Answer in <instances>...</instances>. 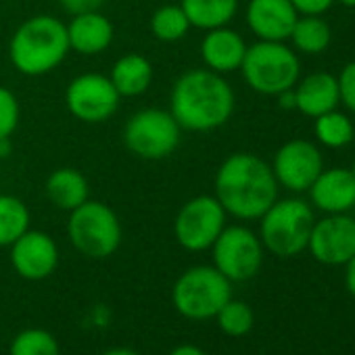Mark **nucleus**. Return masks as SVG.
Wrapping results in <instances>:
<instances>
[{
    "mask_svg": "<svg viewBox=\"0 0 355 355\" xmlns=\"http://www.w3.org/2000/svg\"><path fill=\"white\" fill-rule=\"evenodd\" d=\"M216 199L236 220H259L278 199L272 165L253 153H234L216 173Z\"/></svg>",
    "mask_w": 355,
    "mask_h": 355,
    "instance_id": "1",
    "label": "nucleus"
},
{
    "mask_svg": "<svg viewBox=\"0 0 355 355\" xmlns=\"http://www.w3.org/2000/svg\"><path fill=\"white\" fill-rule=\"evenodd\" d=\"M234 105L232 86L211 69H189L175 80L169 94V113L189 132L222 128L232 117Z\"/></svg>",
    "mask_w": 355,
    "mask_h": 355,
    "instance_id": "2",
    "label": "nucleus"
},
{
    "mask_svg": "<svg viewBox=\"0 0 355 355\" xmlns=\"http://www.w3.org/2000/svg\"><path fill=\"white\" fill-rule=\"evenodd\" d=\"M67 53V26L51 15L26 19L9 42L11 63L24 76L51 73L63 63Z\"/></svg>",
    "mask_w": 355,
    "mask_h": 355,
    "instance_id": "3",
    "label": "nucleus"
},
{
    "mask_svg": "<svg viewBox=\"0 0 355 355\" xmlns=\"http://www.w3.org/2000/svg\"><path fill=\"white\" fill-rule=\"evenodd\" d=\"M241 71L251 90L278 96L295 88L301 78V63L297 53L284 42L257 40L253 46H247Z\"/></svg>",
    "mask_w": 355,
    "mask_h": 355,
    "instance_id": "4",
    "label": "nucleus"
},
{
    "mask_svg": "<svg viewBox=\"0 0 355 355\" xmlns=\"http://www.w3.org/2000/svg\"><path fill=\"white\" fill-rule=\"evenodd\" d=\"M313 222V209L303 199H276L259 218V241L276 257H295L307 249Z\"/></svg>",
    "mask_w": 355,
    "mask_h": 355,
    "instance_id": "5",
    "label": "nucleus"
},
{
    "mask_svg": "<svg viewBox=\"0 0 355 355\" xmlns=\"http://www.w3.org/2000/svg\"><path fill=\"white\" fill-rule=\"evenodd\" d=\"M232 299V282L216 266H195L175 280L171 301L189 320H211Z\"/></svg>",
    "mask_w": 355,
    "mask_h": 355,
    "instance_id": "6",
    "label": "nucleus"
},
{
    "mask_svg": "<svg viewBox=\"0 0 355 355\" xmlns=\"http://www.w3.org/2000/svg\"><path fill=\"white\" fill-rule=\"evenodd\" d=\"M67 234L71 245L92 259H105L121 245V224L115 211L109 205L90 199L69 211Z\"/></svg>",
    "mask_w": 355,
    "mask_h": 355,
    "instance_id": "7",
    "label": "nucleus"
},
{
    "mask_svg": "<svg viewBox=\"0 0 355 355\" xmlns=\"http://www.w3.org/2000/svg\"><path fill=\"white\" fill-rule=\"evenodd\" d=\"M180 132L182 128L169 111L142 109L128 119L123 128V144L140 159H165L180 144Z\"/></svg>",
    "mask_w": 355,
    "mask_h": 355,
    "instance_id": "8",
    "label": "nucleus"
},
{
    "mask_svg": "<svg viewBox=\"0 0 355 355\" xmlns=\"http://www.w3.org/2000/svg\"><path fill=\"white\" fill-rule=\"evenodd\" d=\"M214 266L230 280L245 282L263 266V245L247 226H226L211 245Z\"/></svg>",
    "mask_w": 355,
    "mask_h": 355,
    "instance_id": "9",
    "label": "nucleus"
},
{
    "mask_svg": "<svg viewBox=\"0 0 355 355\" xmlns=\"http://www.w3.org/2000/svg\"><path fill=\"white\" fill-rule=\"evenodd\" d=\"M226 211L220 201L211 195L191 199L178 211L173 222L175 241L187 251L199 253L211 249L216 239L226 228Z\"/></svg>",
    "mask_w": 355,
    "mask_h": 355,
    "instance_id": "10",
    "label": "nucleus"
},
{
    "mask_svg": "<svg viewBox=\"0 0 355 355\" xmlns=\"http://www.w3.org/2000/svg\"><path fill=\"white\" fill-rule=\"evenodd\" d=\"M119 92L107 76L82 73L71 80L65 92L69 113L84 123H103L119 107Z\"/></svg>",
    "mask_w": 355,
    "mask_h": 355,
    "instance_id": "11",
    "label": "nucleus"
},
{
    "mask_svg": "<svg viewBox=\"0 0 355 355\" xmlns=\"http://www.w3.org/2000/svg\"><path fill=\"white\" fill-rule=\"evenodd\" d=\"M324 169V157L311 140L295 138L284 142L272 161L278 187L291 193H305Z\"/></svg>",
    "mask_w": 355,
    "mask_h": 355,
    "instance_id": "12",
    "label": "nucleus"
},
{
    "mask_svg": "<svg viewBox=\"0 0 355 355\" xmlns=\"http://www.w3.org/2000/svg\"><path fill=\"white\" fill-rule=\"evenodd\" d=\"M307 251L322 266H345L355 255V218L328 214L313 222Z\"/></svg>",
    "mask_w": 355,
    "mask_h": 355,
    "instance_id": "13",
    "label": "nucleus"
},
{
    "mask_svg": "<svg viewBox=\"0 0 355 355\" xmlns=\"http://www.w3.org/2000/svg\"><path fill=\"white\" fill-rule=\"evenodd\" d=\"M11 266L26 280H44L59 266V247L46 232L28 230L11 245Z\"/></svg>",
    "mask_w": 355,
    "mask_h": 355,
    "instance_id": "14",
    "label": "nucleus"
},
{
    "mask_svg": "<svg viewBox=\"0 0 355 355\" xmlns=\"http://www.w3.org/2000/svg\"><path fill=\"white\" fill-rule=\"evenodd\" d=\"M247 26L259 38L268 42H284L299 19L291 0H249Z\"/></svg>",
    "mask_w": 355,
    "mask_h": 355,
    "instance_id": "15",
    "label": "nucleus"
},
{
    "mask_svg": "<svg viewBox=\"0 0 355 355\" xmlns=\"http://www.w3.org/2000/svg\"><path fill=\"white\" fill-rule=\"evenodd\" d=\"M311 205L328 214H349L355 207V175L349 167H324L309 187Z\"/></svg>",
    "mask_w": 355,
    "mask_h": 355,
    "instance_id": "16",
    "label": "nucleus"
},
{
    "mask_svg": "<svg viewBox=\"0 0 355 355\" xmlns=\"http://www.w3.org/2000/svg\"><path fill=\"white\" fill-rule=\"evenodd\" d=\"M245 53H247L245 38L239 32L230 30L228 26L209 30L201 42V57L205 67L222 76L241 69Z\"/></svg>",
    "mask_w": 355,
    "mask_h": 355,
    "instance_id": "17",
    "label": "nucleus"
},
{
    "mask_svg": "<svg viewBox=\"0 0 355 355\" xmlns=\"http://www.w3.org/2000/svg\"><path fill=\"white\" fill-rule=\"evenodd\" d=\"M295 103L297 111L305 117H320L340 105L336 76L326 71H315L305 76L295 84Z\"/></svg>",
    "mask_w": 355,
    "mask_h": 355,
    "instance_id": "18",
    "label": "nucleus"
},
{
    "mask_svg": "<svg viewBox=\"0 0 355 355\" xmlns=\"http://www.w3.org/2000/svg\"><path fill=\"white\" fill-rule=\"evenodd\" d=\"M67 38H69V51L92 57L111 46L113 26L98 11L80 13V15H73V19L69 21Z\"/></svg>",
    "mask_w": 355,
    "mask_h": 355,
    "instance_id": "19",
    "label": "nucleus"
},
{
    "mask_svg": "<svg viewBox=\"0 0 355 355\" xmlns=\"http://www.w3.org/2000/svg\"><path fill=\"white\" fill-rule=\"evenodd\" d=\"M88 180L86 175L73 167H59L46 180V197L53 205L65 211H73L88 201Z\"/></svg>",
    "mask_w": 355,
    "mask_h": 355,
    "instance_id": "20",
    "label": "nucleus"
},
{
    "mask_svg": "<svg viewBox=\"0 0 355 355\" xmlns=\"http://www.w3.org/2000/svg\"><path fill=\"white\" fill-rule=\"evenodd\" d=\"M109 80L119 96H138L146 92L153 82V65L146 57L130 53L115 61Z\"/></svg>",
    "mask_w": 355,
    "mask_h": 355,
    "instance_id": "21",
    "label": "nucleus"
},
{
    "mask_svg": "<svg viewBox=\"0 0 355 355\" xmlns=\"http://www.w3.org/2000/svg\"><path fill=\"white\" fill-rule=\"evenodd\" d=\"M191 28L216 30L228 26L239 11V0H182L180 3Z\"/></svg>",
    "mask_w": 355,
    "mask_h": 355,
    "instance_id": "22",
    "label": "nucleus"
},
{
    "mask_svg": "<svg viewBox=\"0 0 355 355\" xmlns=\"http://www.w3.org/2000/svg\"><path fill=\"white\" fill-rule=\"evenodd\" d=\"M288 40L303 55H322L330 46L332 30L322 15H299Z\"/></svg>",
    "mask_w": 355,
    "mask_h": 355,
    "instance_id": "23",
    "label": "nucleus"
},
{
    "mask_svg": "<svg viewBox=\"0 0 355 355\" xmlns=\"http://www.w3.org/2000/svg\"><path fill=\"white\" fill-rule=\"evenodd\" d=\"M313 132L318 142L326 148H343L355 140V123L336 109L315 117Z\"/></svg>",
    "mask_w": 355,
    "mask_h": 355,
    "instance_id": "24",
    "label": "nucleus"
},
{
    "mask_svg": "<svg viewBox=\"0 0 355 355\" xmlns=\"http://www.w3.org/2000/svg\"><path fill=\"white\" fill-rule=\"evenodd\" d=\"M30 230V211L13 195H0V247H11Z\"/></svg>",
    "mask_w": 355,
    "mask_h": 355,
    "instance_id": "25",
    "label": "nucleus"
},
{
    "mask_svg": "<svg viewBox=\"0 0 355 355\" xmlns=\"http://www.w3.org/2000/svg\"><path fill=\"white\" fill-rule=\"evenodd\" d=\"M150 30L153 36L161 42H178L189 34L191 24L180 5H165L153 13Z\"/></svg>",
    "mask_w": 355,
    "mask_h": 355,
    "instance_id": "26",
    "label": "nucleus"
},
{
    "mask_svg": "<svg viewBox=\"0 0 355 355\" xmlns=\"http://www.w3.org/2000/svg\"><path fill=\"white\" fill-rule=\"evenodd\" d=\"M11 355H61L57 338L44 328L21 330L9 349Z\"/></svg>",
    "mask_w": 355,
    "mask_h": 355,
    "instance_id": "27",
    "label": "nucleus"
},
{
    "mask_svg": "<svg viewBox=\"0 0 355 355\" xmlns=\"http://www.w3.org/2000/svg\"><path fill=\"white\" fill-rule=\"evenodd\" d=\"M218 320V326L224 334L228 336H245L253 330V324H255V315H253V309L251 305H247L245 301H234L230 299L216 315Z\"/></svg>",
    "mask_w": 355,
    "mask_h": 355,
    "instance_id": "28",
    "label": "nucleus"
},
{
    "mask_svg": "<svg viewBox=\"0 0 355 355\" xmlns=\"http://www.w3.org/2000/svg\"><path fill=\"white\" fill-rule=\"evenodd\" d=\"M19 125V103L9 88L0 86V138H11Z\"/></svg>",
    "mask_w": 355,
    "mask_h": 355,
    "instance_id": "29",
    "label": "nucleus"
},
{
    "mask_svg": "<svg viewBox=\"0 0 355 355\" xmlns=\"http://www.w3.org/2000/svg\"><path fill=\"white\" fill-rule=\"evenodd\" d=\"M340 105H345L351 113H355V61L347 63L336 76Z\"/></svg>",
    "mask_w": 355,
    "mask_h": 355,
    "instance_id": "30",
    "label": "nucleus"
},
{
    "mask_svg": "<svg viewBox=\"0 0 355 355\" xmlns=\"http://www.w3.org/2000/svg\"><path fill=\"white\" fill-rule=\"evenodd\" d=\"M291 3L299 15H324L334 5V0H291Z\"/></svg>",
    "mask_w": 355,
    "mask_h": 355,
    "instance_id": "31",
    "label": "nucleus"
},
{
    "mask_svg": "<svg viewBox=\"0 0 355 355\" xmlns=\"http://www.w3.org/2000/svg\"><path fill=\"white\" fill-rule=\"evenodd\" d=\"M59 3L67 13L80 15V13H88V11H98L105 0H59Z\"/></svg>",
    "mask_w": 355,
    "mask_h": 355,
    "instance_id": "32",
    "label": "nucleus"
},
{
    "mask_svg": "<svg viewBox=\"0 0 355 355\" xmlns=\"http://www.w3.org/2000/svg\"><path fill=\"white\" fill-rule=\"evenodd\" d=\"M345 286L349 295L355 299V255L345 263Z\"/></svg>",
    "mask_w": 355,
    "mask_h": 355,
    "instance_id": "33",
    "label": "nucleus"
},
{
    "mask_svg": "<svg viewBox=\"0 0 355 355\" xmlns=\"http://www.w3.org/2000/svg\"><path fill=\"white\" fill-rule=\"evenodd\" d=\"M278 105H280V109H286V111H291V109H295L297 107V103H295V90L291 88V90H284V92H280L278 96Z\"/></svg>",
    "mask_w": 355,
    "mask_h": 355,
    "instance_id": "34",
    "label": "nucleus"
},
{
    "mask_svg": "<svg viewBox=\"0 0 355 355\" xmlns=\"http://www.w3.org/2000/svg\"><path fill=\"white\" fill-rule=\"evenodd\" d=\"M169 355H207V353L197 345H178L175 349H171Z\"/></svg>",
    "mask_w": 355,
    "mask_h": 355,
    "instance_id": "35",
    "label": "nucleus"
},
{
    "mask_svg": "<svg viewBox=\"0 0 355 355\" xmlns=\"http://www.w3.org/2000/svg\"><path fill=\"white\" fill-rule=\"evenodd\" d=\"M103 355H140V353H136V351H132V349H125V347H117V349L105 351Z\"/></svg>",
    "mask_w": 355,
    "mask_h": 355,
    "instance_id": "36",
    "label": "nucleus"
},
{
    "mask_svg": "<svg viewBox=\"0 0 355 355\" xmlns=\"http://www.w3.org/2000/svg\"><path fill=\"white\" fill-rule=\"evenodd\" d=\"M9 155H11V140L0 138V157H9Z\"/></svg>",
    "mask_w": 355,
    "mask_h": 355,
    "instance_id": "37",
    "label": "nucleus"
},
{
    "mask_svg": "<svg viewBox=\"0 0 355 355\" xmlns=\"http://www.w3.org/2000/svg\"><path fill=\"white\" fill-rule=\"evenodd\" d=\"M334 3H340L347 9H355V0H334Z\"/></svg>",
    "mask_w": 355,
    "mask_h": 355,
    "instance_id": "38",
    "label": "nucleus"
},
{
    "mask_svg": "<svg viewBox=\"0 0 355 355\" xmlns=\"http://www.w3.org/2000/svg\"><path fill=\"white\" fill-rule=\"evenodd\" d=\"M349 169H351V173H353V175H355V161H353V165H351V167H349Z\"/></svg>",
    "mask_w": 355,
    "mask_h": 355,
    "instance_id": "39",
    "label": "nucleus"
}]
</instances>
